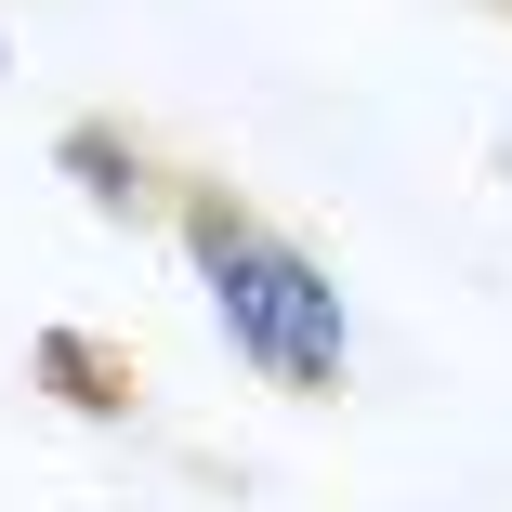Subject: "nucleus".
Segmentation results:
<instances>
[{
	"label": "nucleus",
	"mask_w": 512,
	"mask_h": 512,
	"mask_svg": "<svg viewBox=\"0 0 512 512\" xmlns=\"http://www.w3.org/2000/svg\"><path fill=\"white\" fill-rule=\"evenodd\" d=\"M171 250H184L197 302H211V329L237 342V368H250L263 394H289V407H329V394H342V368H355V302H342V276L302 250L263 197L184 171Z\"/></svg>",
	"instance_id": "1"
},
{
	"label": "nucleus",
	"mask_w": 512,
	"mask_h": 512,
	"mask_svg": "<svg viewBox=\"0 0 512 512\" xmlns=\"http://www.w3.org/2000/svg\"><path fill=\"white\" fill-rule=\"evenodd\" d=\"M53 171H66V197H79V211H106L119 237H132V224H145V237H171L184 171H171L132 119H66V132H53Z\"/></svg>",
	"instance_id": "2"
},
{
	"label": "nucleus",
	"mask_w": 512,
	"mask_h": 512,
	"mask_svg": "<svg viewBox=\"0 0 512 512\" xmlns=\"http://www.w3.org/2000/svg\"><path fill=\"white\" fill-rule=\"evenodd\" d=\"M0 79H14V40H0Z\"/></svg>",
	"instance_id": "4"
},
{
	"label": "nucleus",
	"mask_w": 512,
	"mask_h": 512,
	"mask_svg": "<svg viewBox=\"0 0 512 512\" xmlns=\"http://www.w3.org/2000/svg\"><path fill=\"white\" fill-rule=\"evenodd\" d=\"M27 381L66 407V421H132V407H145V368H132V342H106V329H40V342H27Z\"/></svg>",
	"instance_id": "3"
},
{
	"label": "nucleus",
	"mask_w": 512,
	"mask_h": 512,
	"mask_svg": "<svg viewBox=\"0 0 512 512\" xmlns=\"http://www.w3.org/2000/svg\"><path fill=\"white\" fill-rule=\"evenodd\" d=\"M499 171H512V158H499Z\"/></svg>",
	"instance_id": "5"
}]
</instances>
